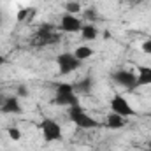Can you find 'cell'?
Listing matches in <instances>:
<instances>
[{"label": "cell", "instance_id": "6da1fadb", "mask_svg": "<svg viewBox=\"0 0 151 151\" xmlns=\"http://www.w3.org/2000/svg\"><path fill=\"white\" fill-rule=\"evenodd\" d=\"M69 118H70V121L74 123L77 128H83V130H95V128L102 127L100 121H97L95 118H91L81 106L69 107Z\"/></svg>", "mask_w": 151, "mask_h": 151}, {"label": "cell", "instance_id": "7a4b0ae2", "mask_svg": "<svg viewBox=\"0 0 151 151\" xmlns=\"http://www.w3.org/2000/svg\"><path fill=\"white\" fill-rule=\"evenodd\" d=\"M55 106H63V107H74L79 106V97L74 91L70 83H62L56 86L55 91V99H53Z\"/></svg>", "mask_w": 151, "mask_h": 151}, {"label": "cell", "instance_id": "3957f363", "mask_svg": "<svg viewBox=\"0 0 151 151\" xmlns=\"http://www.w3.org/2000/svg\"><path fill=\"white\" fill-rule=\"evenodd\" d=\"M39 128H40L42 139H44L46 142H58V141L63 139L60 123L55 121V119H51V118H44V119L39 123Z\"/></svg>", "mask_w": 151, "mask_h": 151}, {"label": "cell", "instance_id": "277c9868", "mask_svg": "<svg viewBox=\"0 0 151 151\" xmlns=\"http://www.w3.org/2000/svg\"><path fill=\"white\" fill-rule=\"evenodd\" d=\"M56 65H58V74L60 76H69L79 70L83 67V62L76 58L74 53H62L56 56Z\"/></svg>", "mask_w": 151, "mask_h": 151}, {"label": "cell", "instance_id": "5b68a950", "mask_svg": "<svg viewBox=\"0 0 151 151\" xmlns=\"http://www.w3.org/2000/svg\"><path fill=\"white\" fill-rule=\"evenodd\" d=\"M58 42H60V34H56L53 25H42L34 39V46H51Z\"/></svg>", "mask_w": 151, "mask_h": 151}, {"label": "cell", "instance_id": "8992f818", "mask_svg": "<svg viewBox=\"0 0 151 151\" xmlns=\"http://www.w3.org/2000/svg\"><path fill=\"white\" fill-rule=\"evenodd\" d=\"M109 106H111V111L116 114H119V116H123V118H130V116H135V109L128 104V100L123 97V95H119V93H116L113 99H111V102H109Z\"/></svg>", "mask_w": 151, "mask_h": 151}, {"label": "cell", "instance_id": "52a82bcc", "mask_svg": "<svg viewBox=\"0 0 151 151\" xmlns=\"http://www.w3.org/2000/svg\"><path fill=\"white\" fill-rule=\"evenodd\" d=\"M113 81L116 84L127 88L128 91H134L139 88L137 86V74L132 70H116V72H113Z\"/></svg>", "mask_w": 151, "mask_h": 151}, {"label": "cell", "instance_id": "ba28073f", "mask_svg": "<svg viewBox=\"0 0 151 151\" xmlns=\"http://www.w3.org/2000/svg\"><path fill=\"white\" fill-rule=\"evenodd\" d=\"M58 28H60V32H65V34H77L83 28V21L76 14L65 12L62 16V19H60V27Z\"/></svg>", "mask_w": 151, "mask_h": 151}, {"label": "cell", "instance_id": "9c48e42d", "mask_svg": "<svg viewBox=\"0 0 151 151\" xmlns=\"http://www.w3.org/2000/svg\"><path fill=\"white\" fill-rule=\"evenodd\" d=\"M0 111L4 114H21L23 113V107L19 104V97H16V95L5 97L0 102Z\"/></svg>", "mask_w": 151, "mask_h": 151}, {"label": "cell", "instance_id": "30bf717a", "mask_svg": "<svg viewBox=\"0 0 151 151\" xmlns=\"http://www.w3.org/2000/svg\"><path fill=\"white\" fill-rule=\"evenodd\" d=\"M93 84H95L93 77H91V76H84L83 79L72 83V88H74V91L77 95H79V93H90V91L93 90Z\"/></svg>", "mask_w": 151, "mask_h": 151}, {"label": "cell", "instance_id": "8fae6325", "mask_svg": "<svg viewBox=\"0 0 151 151\" xmlns=\"http://www.w3.org/2000/svg\"><path fill=\"white\" fill-rule=\"evenodd\" d=\"M106 127L111 128V130H119V128L127 127V118H123V116L111 111L107 114V118H106Z\"/></svg>", "mask_w": 151, "mask_h": 151}, {"label": "cell", "instance_id": "7c38bea8", "mask_svg": "<svg viewBox=\"0 0 151 151\" xmlns=\"http://www.w3.org/2000/svg\"><path fill=\"white\" fill-rule=\"evenodd\" d=\"M135 74H137V86H148V84H151V67L139 65Z\"/></svg>", "mask_w": 151, "mask_h": 151}, {"label": "cell", "instance_id": "4fadbf2b", "mask_svg": "<svg viewBox=\"0 0 151 151\" xmlns=\"http://www.w3.org/2000/svg\"><path fill=\"white\" fill-rule=\"evenodd\" d=\"M81 37L84 39V40H95V39L99 37V28L95 27V25H83V28H81Z\"/></svg>", "mask_w": 151, "mask_h": 151}, {"label": "cell", "instance_id": "5bb4252c", "mask_svg": "<svg viewBox=\"0 0 151 151\" xmlns=\"http://www.w3.org/2000/svg\"><path fill=\"white\" fill-rule=\"evenodd\" d=\"M93 55H95V51H93L90 46H79V47H76V51H74V56H76V58H79L81 62H84V60L91 58Z\"/></svg>", "mask_w": 151, "mask_h": 151}, {"label": "cell", "instance_id": "9a60e30c", "mask_svg": "<svg viewBox=\"0 0 151 151\" xmlns=\"http://www.w3.org/2000/svg\"><path fill=\"white\" fill-rule=\"evenodd\" d=\"M65 12H69V14H79L81 12V4L79 2H74V0H70V2H67L65 4Z\"/></svg>", "mask_w": 151, "mask_h": 151}, {"label": "cell", "instance_id": "2e32d148", "mask_svg": "<svg viewBox=\"0 0 151 151\" xmlns=\"http://www.w3.org/2000/svg\"><path fill=\"white\" fill-rule=\"evenodd\" d=\"M5 132H7V135H9L12 141H19V139H21V132H19L18 127H9Z\"/></svg>", "mask_w": 151, "mask_h": 151}, {"label": "cell", "instance_id": "e0dca14e", "mask_svg": "<svg viewBox=\"0 0 151 151\" xmlns=\"http://www.w3.org/2000/svg\"><path fill=\"white\" fill-rule=\"evenodd\" d=\"M34 12H35V9H21L16 18H18V21H25L28 18V14H34Z\"/></svg>", "mask_w": 151, "mask_h": 151}, {"label": "cell", "instance_id": "ac0fdd59", "mask_svg": "<svg viewBox=\"0 0 151 151\" xmlns=\"http://www.w3.org/2000/svg\"><path fill=\"white\" fill-rule=\"evenodd\" d=\"M83 18L88 19V21H97V11L95 9H88V11H84Z\"/></svg>", "mask_w": 151, "mask_h": 151}, {"label": "cell", "instance_id": "d6986e66", "mask_svg": "<svg viewBox=\"0 0 151 151\" xmlns=\"http://www.w3.org/2000/svg\"><path fill=\"white\" fill-rule=\"evenodd\" d=\"M16 97H19V99H25V97H28V88H27L25 84L18 86V90H16Z\"/></svg>", "mask_w": 151, "mask_h": 151}, {"label": "cell", "instance_id": "ffe728a7", "mask_svg": "<svg viewBox=\"0 0 151 151\" xmlns=\"http://www.w3.org/2000/svg\"><path fill=\"white\" fill-rule=\"evenodd\" d=\"M141 49L146 53V55H151V39H148V40H144L142 44H141Z\"/></svg>", "mask_w": 151, "mask_h": 151}, {"label": "cell", "instance_id": "44dd1931", "mask_svg": "<svg viewBox=\"0 0 151 151\" xmlns=\"http://www.w3.org/2000/svg\"><path fill=\"white\" fill-rule=\"evenodd\" d=\"M125 2H128L130 5H135V4H139V2H142V0H125Z\"/></svg>", "mask_w": 151, "mask_h": 151}, {"label": "cell", "instance_id": "7402d4cb", "mask_svg": "<svg viewBox=\"0 0 151 151\" xmlns=\"http://www.w3.org/2000/svg\"><path fill=\"white\" fill-rule=\"evenodd\" d=\"M4 63H5V58H4V56H2V55H0V67H2V65H4Z\"/></svg>", "mask_w": 151, "mask_h": 151}, {"label": "cell", "instance_id": "603a6c76", "mask_svg": "<svg viewBox=\"0 0 151 151\" xmlns=\"http://www.w3.org/2000/svg\"><path fill=\"white\" fill-rule=\"evenodd\" d=\"M0 23H2V12H0Z\"/></svg>", "mask_w": 151, "mask_h": 151}, {"label": "cell", "instance_id": "cb8c5ba5", "mask_svg": "<svg viewBox=\"0 0 151 151\" xmlns=\"http://www.w3.org/2000/svg\"><path fill=\"white\" fill-rule=\"evenodd\" d=\"M148 151H151V148H148Z\"/></svg>", "mask_w": 151, "mask_h": 151}]
</instances>
